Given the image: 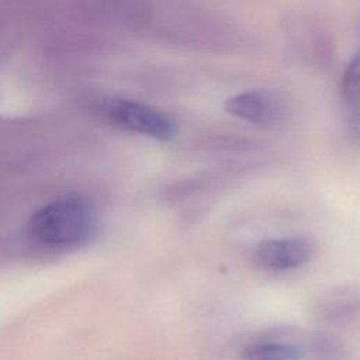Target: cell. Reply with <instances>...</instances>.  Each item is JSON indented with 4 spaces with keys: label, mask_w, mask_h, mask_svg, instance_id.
Instances as JSON below:
<instances>
[{
    "label": "cell",
    "mask_w": 360,
    "mask_h": 360,
    "mask_svg": "<svg viewBox=\"0 0 360 360\" xmlns=\"http://www.w3.org/2000/svg\"><path fill=\"white\" fill-rule=\"evenodd\" d=\"M340 98L353 125H360V51L347 63L342 76Z\"/></svg>",
    "instance_id": "5"
},
{
    "label": "cell",
    "mask_w": 360,
    "mask_h": 360,
    "mask_svg": "<svg viewBox=\"0 0 360 360\" xmlns=\"http://www.w3.org/2000/svg\"><path fill=\"white\" fill-rule=\"evenodd\" d=\"M97 229V212L82 197L53 200L35 211L28 224L32 242L48 250L80 248L94 238Z\"/></svg>",
    "instance_id": "1"
},
{
    "label": "cell",
    "mask_w": 360,
    "mask_h": 360,
    "mask_svg": "<svg viewBox=\"0 0 360 360\" xmlns=\"http://www.w3.org/2000/svg\"><path fill=\"white\" fill-rule=\"evenodd\" d=\"M100 111L110 124L158 141H169L177 134V124L170 115L139 101L107 98Z\"/></svg>",
    "instance_id": "2"
},
{
    "label": "cell",
    "mask_w": 360,
    "mask_h": 360,
    "mask_svg": "<svg viewBox=\"0 0 360 360\" xmlns=\"http://www.w3.org/2000/svg\"><path fill=\"white\" fill-rule=\"evenodd\" d=\"M225 108L239 120L256 125H270L283 118L285 103L274 91L249 90L228 98Z\"/></svg>",
    "instance_id": "4"
},
{
    "label": "cell",
    "mask_w": 360,
    "mask_h": 360,
    "mask_svg": "<svg viewBox=\"0 0 360 360\" xmlns=\"http://www.w3.org/2000/svg\"><path fill=\"white\" fill-rule=\"evenodd\" d=\"M316 248L305 236L273 238L260 242L255 249L256 262L274 271L297 269L315 257Z\"/></svg>",
    "instance_id": "3"
},
{
    "label": "cell",
    "mask_w": 360,
    "mask_h": 360,
    "mask_svg": "<svg viewBox=\"0 0 360 360\" xmlns=\"http://www.w3.org/2000/svg\"><path fill=\"white\" fill-rule=\"evenodd\" d=\"M245 360H301L302 352L298 346L274 340H259L242 350Z\"/></svg>",
    "instance_id": "6"
}]
</instances>
